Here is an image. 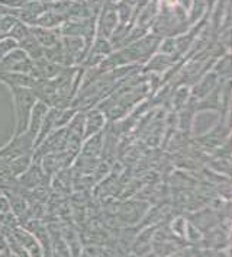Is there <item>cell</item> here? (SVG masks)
<instances>
[{"instance_id":"cell-1","label":"cell","mask_w":232,"mask_h":257,"mask_svg":"<svg viewBox=\"0 0 232 257\" xmlns=\"http://www.w3.org/2000/svg\"><path fill=\"white\" fill-rule=\"evenodd\" d=\"M12 90H14L15 105H16V116H18L16 134L19 136V134H24L28 130L31 113H32V109L35 106L37 96L32 95V92H29L27 89H22V87H12Z\"/></svg>"}]
</instances>
